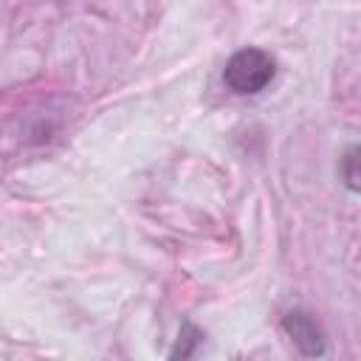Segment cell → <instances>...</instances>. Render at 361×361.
I'll list each match as a JSON object with an SVG mask.
<instances>
[{
	"instance_id": "cell-3",
	"label": "cell",
	"mask_w": 361,
	"mask_h": 361,
	"mask_svg": "<svg viewBox=\"0 0 361 361\" xmlns=\"http://www.w3.org/2000/svg\"><path fill=\"white\" fill-rule=\"evenodd\" d=\"M341 183L350 189V192H361V144L350 147L344 155H341Z\"/></svg>"
},
{
	"instance_id": "cell-2",
	"label": "cell",
	"mask_w": 361,
	"mask_h": 361,
	"mask_svg": "<svg viewBox=\"0 0 361 361\" xmlns=\"http://www.w3.org/2000/svg\"><path fill=\"white\" fill-rule=\"evenodd\" d=\"M285 330L290 333L293 344L305 353V355H322L324 353V341H322V333L316 327V322L302 313V310H293L285 316Z\"/></svg>"
},
{
	"instance_id": "cell-1",
	"label": "cell",
	"mask_w": 361,
	"mask_h": 361,
	"mask_svg": "<svg viewBox=\"0 0 361 361\" xmlns=\"http://www.w3.org/2000/svg\"><path fill=\"white\" fill-rule=\"evenodd\" d=\"M276 73V62L262 48H243L231 54V59L223 68V82L237 96H254L268 87V82Z\"/></svg>"
}]
</instances>
